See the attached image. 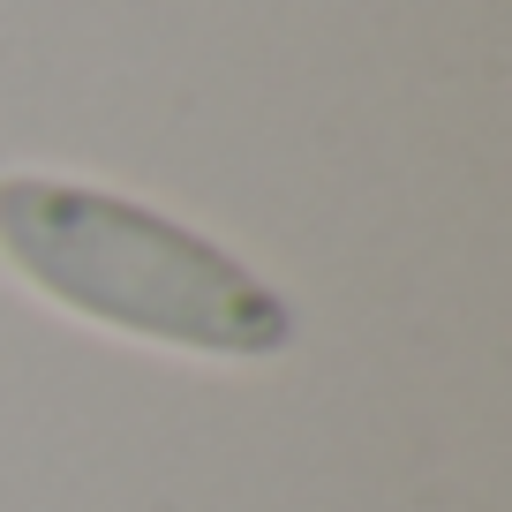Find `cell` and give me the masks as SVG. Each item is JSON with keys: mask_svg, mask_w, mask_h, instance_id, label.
<instances>
[{"mask_svg": "<svg viewBox=\"0 0 512 512\" xmlns=\"http://www.w3.org/2000/svg\"><path fill=\"white\" fill-rule=\"evenodd\" d=\"M0 256L46 302L181 354L264 362L294 339V309L249 264L113 189L8 174L0 181Z\"/></svg>", "mask_w": 512, "mask_h": 512, "instance_id": "1", "label": "cell"}]
</instances>
